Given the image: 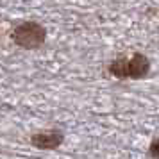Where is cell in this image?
Returning <instances> with one entry per match:
<instances>
[{"label": "cell", "instance_id": "1", "mask_svg": "<svg viewBox=\"0 0 159 159\" xmlns=\"http://www.w3.org/2000/svg\"><path fill=\"white\" fill-rule=\"evenodd\" d=\"M11 38L23 50H36L47 41V29L38 22H23L15 27Z\"/></svg>", "mask_w": 159, "mask_h": 159}, {"label": "cell", "instance_id": "2", "mask_svg": "<svg viewBox=\"0 0 159 159\" xmlns=\"http://www.w3.org/2000/svg\"><path fill=\"white\" fill-rule=\"evenodd\" d=\"M65 141V132L59 129H47L34 132L30 136V145L38 150H56Z\"/></svg>", "mask_w": 159, "mask_h": 159}, {"label": "cell", "instance_id": "3", "mask_svg": "<svg viewBox=\"0 0 159 159\" xmlns=\"http://www.w3.org/2000/svg\"><path fill=\"white\" fill-rule=\"evenodd\" d=\"M148 72H150V61L145 54L136 52L127 59V77L129 79H134V80L145 79L148 75Z\"/></svg>", "mask_w": 159, "mask_h": 159}, {"label": "cell", "instance_id": "4", "mask_svg": "<svg viewBox=\"0 0 159 159\" xmlns=\"http://www.w3.org/2000/svg\"><path fill=\"white\" fill-rule=\"evenodd\" d=\"M127 59L125 56H120V57L113 59L111 63H109L107 66V72L113 75V77H116V79H129L127 77Z\"/></svg>", "mask_w": 159, "mask_h": 159}, {"label": "cell", "instance_id": "5", "mask_svg": "<svg viewBox=\"0 0 159 159\" xmlns=\"http://www.w3.org/2000/svg\"><path fill=\"white\" fill-rule=\"evenodd\" d=\"M148 156L152 159H159V138L152 139V143L148 145Z\"/></svg>", "mask_w": 159, "mask_h": 159}]
</instances>
